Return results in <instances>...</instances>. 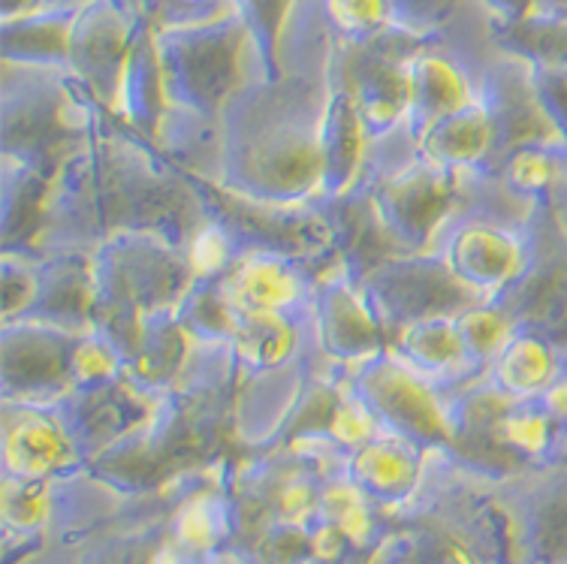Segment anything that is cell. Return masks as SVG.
<instances>
[{
  "label": "cell",
  "mask_w": 567,
  "mask_h": 564,
  "mask_svg": "<svg viewBox=\"0 0 567 564\" xmlns=\"http://www.w3.org/2000/svg\"><path fill=\"white\" fill-rule=\"evenodd\" d=\"M411 73V100L423 103L429 115L435 119H450L456 112L471 109V85L462 76L453 61L441 54H423L408 66Z\"/></svg>",
  "instance_id": "cell-1"
},
{
  "label": "cell",
  "mask_w": 567,
  "mask_h": 564,
  "mask_svg": "<svg viewBox=\"0 0 567 564\" xmlns=\"http://www.w3.org/2000/svg\"><path fill=\"white\" fill-rule=\"evenodd\" d=\"M178 541L187 550H208L218 541V516L212 511V504H187L185 513L178 516Z\"/></svg>",
  "instance_id": "cell-2"
},
{
  "label": "cell",
  "mask_w": 567,
  "mask_h": 564,
  "mask_svg": "<svg viewBox=\"0 0 567 564\" xmlns=\"http://www.w3.org/2000/svg\"><path fill=\"white\" fill-rule=\"evenodd\" d=\"M329 12L344 31H371L386 22L390 0H329Z\"/></svg>",
  "instance_id": "cell-3"
},
{
  "label": "cell",
  "mask_w": 567,
  "mask_h": 564,
  "mask_svg": "<svg viewBox=\"0 0 567 564\" xmlns=\"http://www.w3.org/2000/svg\"><path fill=\"white\" fill-rule=\"evenodd\" d=\"M544 411L556 420L558 425H567V369L558 375V380L544 392Z\"/></svg>",
  "instance_id": "cell-4"
},
{
  "label": "cell",
  "mask_w": 567,
  "mask_h": 564,
  "mask_svg": "<svg viewBox=\"0 0 567 564\" xmlns=\"http://www.w3.org/2000/svg\"><path fill=\"white\" fill-rule=\"evenodd\" d=\"M148 564H187V562L182 558V553H175L173 546H166V550H161V553L154 555Z\"/></svg>",
  "instance_id": "cell-5"
},
{
  "label": "cell",
  "mask_w": 567,
  "mask_h": 564,
  "mask_svg": "<svg viewBox=\"0 0 567 564\" xmlns=\"http://www.w3.org/2000/svg\"><path fill=\"white\" fill-rule=\"evenodd\" d=\"M175 3H197V0H175Z\"/></svg>",
  "instance_id": "cell-6"
},
{
  "label": "cell",
  "mask_w": 567,
  "mask_h": 564,
  "mask_svg": "<svg viewBox=\"0 0 567 564\" xmlns=\"http://www.w3.org/2000/svg\"><path fill=\"white\" fill-rule=\"evenodd\" d=\"M558 12H567V3H565V7H561V10H558Z\"/></svg>",
  "instance_id": "cell-7"
},
{
  "label": "cell",
  "mask_w": 567,
  "mask_h": 564,
  "mask_svg": "<svg viewBox=\"0 0 567 564\" xmlns=\"http://www.w3.org/2000/svg\"><path fill=\"white\" fill-rule=\"evenodd\" d=\"M565 185H567V182H565Z\"/></svg>",
  "instance_id": "cell-8"
},
{
  "label": "cell",
  "mask_w": 567,
  "mask_h": 564,
  "mask_svg": "<svg viewBox=\"0 0 567 564\" xmlns=\"http://www.w3.org/2000/svg\"><path fill=\"white\" fill-rule=\"evenodd\" d=\"M565 16H567V12H565Z\"/></svg>",
  "instance_id": "cell-9"
}]
</instances>
